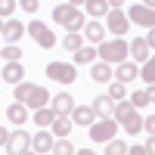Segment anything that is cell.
I'll list each match as a JSON object with an SVG mask.
<instances>
[{
  "mask_svg": "<svg viewBox=\"0 0 155 155\" xmlns=\"http://www.w3.org/2000/svg\"><path fill=\"white\" fill-rule=\"evenodd\" d=\"M47 78L50 81H59V84H74L78 71H74L71 62H50L47 65Z\"/></svg>",
  "mask_w": 155,
  "mask_h": 155,
  "instance_id": "cell-7",
  "label": "cell"
},
{
  "mask_svg": "<svg viewBox=\"0 0 155 155\" xmlns=\"http://www.w3.org/2000/svg\"><path fill=\"white\" fill-rule=\"evenodd\" d=\"M146 44H149V50H155V25L149 28V37H146Z\"/></svg>",
  "mask_w": 155,
  "mask_h": 155,
  "instance_id": "cell-37",
  "label": "cell"
},
{
  "mask_svg": "<svg viewBox=\"0 0 155 155\" xmlns=\"http://www.w3.org/2000/svg\"><path fill=\"white\" fill-rule=\"evenodd\" d=\"M16 6H19V0H0V19H9L16 12Z\"/></svg>",
  "mask_w": 155,
  "mask_h": 155,
  "instance_id": "cell-30",
  "label": "cell"
},
{
  "mask_svg": "<svg viewBox=\"0 0 155 155\" xmlns=\"http://www.w3.org/2000/svg\"><path fill=\"white\" fill-rule=\"evenodd\" d=\"M28 34L37 41V47H44V50H53L56 47V34L50 31L44 22H28Z\"/></svg>",
  "mask_w": 155,
  "mask_h": 155,
  "instance_id": "cell-8",
  "label": "cell"
},
{
  "mask_svg": "<svg viewBox=\"0 0 155 155\" xmlns=\"http://www.w3.org/2000/svg\"><path fill=\"white\" fill-rule=\"evenodd\" d=\"M96 56H99L102 62H121V59L127 56V47H124L121 37H115V41L99 44V47H96Z\"/></svg>",
  "mask_w": 155,
  "mask_h": 155,
  "instance_id": "cell-6",
  "label": "cell"
},
{
  "mask_svg": "<svg viewBox=\"0 0 155 155\" xmlns=\"http://www.w3.org/2000/svg\"><path fill=\"white\" fill-rule=\"evenodd\" d=\"M127 19L137 22V25H143V28H152V25H155V9L146 6V3H137V6L127 9Z\"/></svg>",
  "mask_w": 155,
  "mask_h": 155,
  "instance_id": "cell-9",
  "label": "cell"
},
{
  "mask_svg": "<svg viewBox=\"0 0 155 155\" xmlns=\"http://www.w3.org/2000/svg\"><path fill=\"white\" fill-rule=\"evenodd\" d=\"M109 6H124V0H109Z\"/></svg>",
  "mask_w": 155,
  "mask_h": 155,
  "instance_id": "cell-41",
  "label": "cell"
},
{
  "mask_svg": "<svg viewBox=\"0 0 155 155\" xmlns=\"http://www.w3.org/2000/svg\"><path fill=\"white\" fill-rule=\"evenodd\" d=\"M115 134H118V121H115V118L96 115V121L90 124V140H93V143H109Z\"/></svg>",
  "mask_w": 155,
  "mask_h": 155,
  "instance_id": "cell-4",
  "label": "cell"
},
{
  "mask_svg": "<svg viewBox=\"0 0 155 155\" xmlns=\"http://www.w3.org/2000/svg\"><path fill=\"white\" fill-rule=\"evenodd\" d=\"M53 152H56V155H71V152H74V146L68 143L65 137H59V143H53Z\"/></svg>",
  "mask_w": 155,
  "mask_h": 155,
  "instance_id": "cell-31",
  "label": "cell"
},
{
  "mask_svg": "<svg viewBox=\"0 0 155 155\" xmlns=\"http://www.w3.org/2000/svg\"><path fill=\"white\" fill-rule=\"evenodd\" d=\"M146 93H149V102H155V84H149V87H146Z\"/></svg>",
  "mask_w": 155,
  "mask_h": 155,
  "instance_id": "cell-39",
  "label": "cell"
},
{
  "mask_svg": "<svg viewBox=\"0 0 155 155\" xmlns=\"http://www.w3.org/2000/svg\"><path fill=\"white\" fill-rule=\"evenodd\" d=\"M6 149L12 155H22V152H28L31 149V134H25V130H16V134H9V143Z\"/></svg>",
  "mask_w": 155,
  "mask_h": 155,
  "instance_id": "cell-10",
  "label": "cell"
},
{
  "mask_svg": "<svg viewBox=\"0 0 155 155\" xmlns=\"http://www.w3.org/2000/svg\"><path fill=\"white\" fill-rule=\"evenodd\" d=\"M96 59V47H78L74 50V65H87Z\"/></svg>",
  "mask_w": 155,
  "mask_h": 155,
  "instance_id": "cell-24",
  "label": "cell"
},
{
  "mask_svg": "<svg viewBox=\"0 0 155 155\" xmlns=\"http://www.w3.org/2000/svg\"><path fill=\"white\" fill-rule=\"evenodd\" d=\"M127 53H130L137 62H146V59H149V44H146V37H137V41H130Z\"/></svg>",
  "mask_w": 155,
  "mask_h": 155,
  "instance_id": "cell-16",
  "label": "cell"
},
{
  "mask_svg": "<svg viewBox=\"0 0 155 155\" xmlns=\"http://www.w3.org/2000/svg\"><path fill=\"white\" fill-rule=\"evenodd\" d=\"M109 96L112 99H124V81H109Z\"/></svg>",
  "mask_w": 155,
  "mask_h": 155,
  "instance_id": "cell-29",
  "label": "cell"
},
{
  "mask_svg": "<svg viewBox=\"0 0 155 155\" xmlns=\"http://www.w3.org/2000/svg\"><path fill=\"white\" fill-rule=\"evenodd\" d=\"M31 149L34 152H53V137H50L47 130H41L37 137H31Z\"/></svg>",
  "mask_w": 155,
  "mask_h": 155,
  "instance_id": "cell-22",
  "label": "cell"
},
{
  "mask_svg": "<svg viewBox=\"0 0 155 155\" xmlns=\"http://www.w3.org/2000/svg\"><path fill=\"white\" fill-rule=\"evenodd\" d=\"M127 152H130V155H149L146 146H127Z\"/></svg>",
  "mask_w": 155,
  "mask_h": 155,
  "instance_id": "cell-36",
  "label": "cell"
},
{
  "mask_svg": "<svg viewBox=\"0 0 155 155\" xmlns=\"http://www.w3.org/2000/svg\"><path fill=\"white\" fill-rule=\"evenodd\" d=\"M50 130H53L56 137H68V130H71V115H56L53 124H50Z\"/></svg>",
  "mask_w": 155,
  "mask_h": 155,
  "instance_id": "cell-21",
  "label": "cell"
},
{
  "mask_svg": "<svg viewBox=\"0 0 155 155\" xmlns=\"http://www.w3.org/2000/svg\"><path fill=\"white\" fill-rule=\"evenodd\" d=\"M93 121H96V112H93V106H74V109H71V124L90 127Z\"/></svg>",
  "mask_w": 155,
  "mask_h": 155,
  "instance_id": "cell-11",
  "label": "cell"
},
{
  "mask_svg": "<svg viewBox=\"0 0 155 155\" xmlns=\"http://www.w3.org/2000/svg\"><path fill=\"white\" fill-rule=\"evenodd\" d=\"M19 6H22L25 12H28V16H34V12L41 9V0H19Z\"/></svg>",
  "mask_w": 155,
  "mask_h": 155,
  "instance_id": "cell-34",
  "label": "cell"
},
{
  "mask_svg": "<svg viewBox=\"0 0 155 155\" xmlns=\"http://www.w3.org/2000/svg\"><path fill=\"white\" fill-rule=\"evenodd\" d=\"M50 109H53L56 115H71V109H74L71 93H56V96H50Z\"/></svg>",
  "mask_w": 155,
  "mask_h": 155,
  "instance_id": "cell-12",
  "label": "cell"
},
{
  "mask_svg": "<svg viewBox=\"0 0 155 155\" xmlns=\"http://www.w3.org/2000/svg\"><path fill=\"white\" fill-rule=\"evenodd\" d=\"M0 56H3V62H16V59H22V47H16V44L0 47Z\"/></svg>",
  "mask_w": 155,
  "mask_h": 155,
  "instance_id": "cell-28",
  "label": "cell"
},
{
  "mask_svg": "<svg viewBox=\"0 0 155 155\" xmlns=\"http://www.w3.org/2000/svg\"><path fill=\"white\" fill-rule=\"evenodd\" d=\"M9 143V130H3V127H0V146H6Z\"/></svg>",
  "mask_w": 155,
  "mask_h": 155,
  "instance_id": "cell-38",
  "label": "cell"
},
{
  "mask_svg": "<svg viewBox=\"0 0 155 155\" xmlns=\"http://www.w3.org/2000/svg\"><path fill=\"white\" fill-rule=\"evenodd\" d=\"M106 152H109V155H124L127 146L121 143V140H115V137H112V140H109V146H106Z\"/></svg>",
  "mask_w": 155,
  "mask_h": 155,
  "instance_id": "cell-32",
  "label": "cell"
},
{
  "mask_svg": "<svg viewBox=\"0 0 155 155\" xmlns=\"http://www.w3.org/2000/svg\"><path fill=\"white\" fill-rule=\"evenodd\" d=\"M127 28H130V19H127V12H124L121 6H112V9L106 12V31H112L115 37H124Z\"/></svg>",
  "mask_w": 155,
  "mask_h": 155,
  "instance_id": "cell-5",
  "label": "cell"
},
{
  "mask_svg": "<svg viewBox=\"0 0 155 155\" xmlns=\"http://www.w3.org/2000/svg\"><path fill=\"white\" fill-rule=\"evenodd\" d=\"M90 78H93L96 84H109V81H112V62H102V59H99V65H93Z\"/></svg>",
  "mask_w": 155,
  "mask_h": 155,
  "instance_id": "cell-19",
  "label": "cell"
},
{
  "mask_svg": "<svg viewBox=\"0 0 155 155\" xmlns=\"http://www.w3.org/2000/svg\"><path fill=\"white\" fill-rule=\"evenodd\" d=\"M53 118H56V112L50 109V106H41V109H34V115H31V121H34L37 127H50V124H53Z\"/></svg>",
  "mask_w": 155,
  "mask_h": 155,
  "instance_id": "cell-20",
  "label": "cell"
},
{
  "mask_svg": "<svg viewBox=\"0 0 155 155\" xmlns=\"http://www.w3.org/2000/svg\"><path fill=\"white\" fill-rule=\"evenodd\" d=\"M140 78H143L146 84H155V53H152V56L146 59V65L140 68Z\"/></svg>",
  "mask_w": 155,
  "mask_h": 155,
  "instance_id": "cell-26",
  "label": "cell"
},
{
  "mask_svg": "<svg viewBox=\"0 0 155 155\" xmlns=\"http://www.w3.org/2000/svg\"><path fill=\"white\" fill-rule=\"evenodd\" d=\"M12 96H16L19 102H25L31 112H34V109H41V106H50V90L41 87V84H31V81H19Z\"/></svg>",
  "mask_w": 155,
  "mask_h": 155,
  "instance_id": "cell-2",
  "label": "cell"
},
{
  "mask_svg": "<svg viewBox=\"0 0 155 155\" xmlns=\"http://www.w3.org/2000/svg\"><path fill=\"white\" fill-rule=\"evenodd\" d=\"M22 34H25V25H22V22H12V19L3 22V37H6V44H16Z\"/></svg>",
  "mask_w": 155,
  "mask_h": 155,
  "instance_id": "cell-17",
  "label": "cell"
},
{
  "mask_svg": "<svg viewBox=\"0 0 155 155\" xmlns=\"http://www.w3.org/2000/svg\"><path fill=\"white\" fill-rule=\"evenodd\" d=\"M143 3H146V6H152V9H155V0H143Z\"/></svg>",
  "mask_w": 155,
  "mask_h": 155,
  "instance_id": "cell-43",
  "label": "cell"
},
{
  "mask_svg": "<svg viewBox=\"0 0 155 155\" xmlns=\"http://www.w3.org/2000/svg\"><path fill=\"white\" fill-rule=\"evenodd\" d=\"M112 118L118 121V127H124V134L137 137L140 130H143V118L137 115V106L130 99H118V106L112 109Z\"/></svg>",
  "mask_w": 155,
  "mask_h": 155,
  "instance_id": "cell-1",
  "label": "cell"
},
{
  "mask_svg": "<svg viewBox=\"0 0 155 155\" xmlns=\"http://www.w3.org/2000/svg\"><path fill=\"white\" fill-rule=\"evenodd\" d=\"M112 74H115V81H124V84H130L134 78L140 74V68L134 65V62H124V59H121V62H118V68H115Z\"/></svg>",
  "mask_w": 155,
  "mask_h": 155,
  "instance_id": "cell-14",
  "label": "cell"
},
{
  "mask_svg": "<svg viewBox=\"0 0 155 155\" xmlns=\"http://www.w3.org/2000/svg\"><path fill=\"white\" fill-rule=\"evenodd\" d=\"M84 6H87V12H90L93 19H102V16L112 9V6H109V0H87Z\"/></svg>",
  "mask_w": 155,
  "mask_h": 155,
  "instance_id": "cell-23",
  "label": "cell"
},
{
  "mask_svg": "<svg viewBox=\"0 0 155 155\" xmlns=\"http://www.w3.org/2000/svg\"><path fill=\"white\" fill-rule=\"evenodd\" d=\"M84 37L93 41V44H102V37H106V25H102V22H87L84 25Z\"/></svg>",
  "mask_w": 155,
  "mask_h": 155,
  "instance_id": "cell-18",
  "label": "cell"
},
{
  "mask_svg": "<svg viewBox=\"0 0 155 155\" xmlns=\"http://www.w3.org/2000/svg\"><path fill=\"white\" fill-rule=\"evenodd\" d=\"M0 59H3V56H0Z\"/></svg>",
  "mask_w": 155,
  "mask_h": 155,
  "instance_id": "cell-46",
  "label": "cell"
},
{
  "mask_svg": "<svg viewBox=\"0 0 155 155\" xmlns=\"http://www.w3.org/2000/svg\"><path fill=\"white\" fill-rule=\"evenodd\" d=\"M62 47H65V50H71V53H74L78 47H84V37L78 34V31H68L65 37H62Z\"/></svg>",
  "mask_w": 155,
  "mask_h": 155,
  "instance_id": "cell-27",
  "label": "cell"
},
{
  "mask_svg": "<svg viewBox=\"0 0 155 155\" xmlns=\"http://www.w3.org/2000/svg\"><path fill=\"white\" fill-rule=\"evenodd\" d=\"M68 3H71V6H81V3H87V0H68Z\"/></svg>",
  "mask_w": 155,
  "mask_h": 155,
  "instance_id": "cell-42",
  "label": "cell"
},
{
  "mask_svg": "<svg viewBox=\"0 0 155 155\" xmlns=\"http://www.w3.org/2000/svg\"><path fill=\"white\" fill-rule=\"evenodd\" d=\"M0 81H3V78H0Z\"/></svg>",
  "mask_w": 155,
  "mask_h": 155,
  "instance_id": "cell-45",
  "label": "cell"
},
{
  "mask_svg": "<svg viewBox=\"0 0 155 155\" xmlns=\"http://www.w3.org/2000/svg\"><path fill=\"white\" fill-rule=\"evenodd\" d=\"M0 34H3V22H0Z\"/></svg>",
  "mask_w": 155,
  "mask_h": 155,
  "instance_id": "cell-44",
  "label": "cell"
},
{
  "mask_svg": "<svg viewBox=\"0 0 155 155\" xmlns=\"http://www.w3.org/2000/svg\"><path fill=\"white\" fill-rule=\"evenodd\" d=\"M130 102H134L137 109H143L146 102H149V93H146V90H137V93H130Z\"/></svg>",
  "mask_w": 155,
  "mask_h": 155,
  "instance_id": "cell-33",
  "label": "cell"
},
{
  "mask_svg": "<svg viewBox=\"0 0 155 155\" xmlns=\"http://www.w3.org/2000/svg\"><path fill=\"white\" fill-rule=\"evenodd\" d=\"M6 118L12 121V124H25V121H28V106H25V102H12V106L6 109Z\"/></svg>",
  "mask_w": 155,
  "mask_h": 155,
  "instance_id": "cell-15",
  "label": "cell"
},
{
  "mask_svg": "<svg viewBox=\"0 0 155 155\" xmlns=\"http://www.w3.org/2000/svg\"><path fill=\"white\" fill-rule=\"evenodd\" d=\"M143 127L149 130V137H155V115H152V118H143Z\"/></svg>",
  "mask_w": 155,
  "mask_h": 155,
  "instance_id": "cell-35",
  "label": "cell"
},
{
  "mask_svg": "<svg viewBox=\"0 0 155 155\" xmlns=\"http://www.w3.org/2000/svg\"><path fill=\"white\" fill-rule=\"evenodd\" d=\"M53 22L65 25L68 31H78V28L84 25V12L78 9V6H71V3H62V6H56V9H53Z\"/></svg>",
  "mask_w": 155,
  "mask_h": 155,
  "instance_id": "cell-3",
  "label": "cell"
},
{
  "mask_svg": "<svg viewBox=\"0 0 155 155\" xmlns=\"http://www.w3.org/2000/svg\"><path fill=\"white\" fill-rule=\"evenodd\" d=\"M0 78H3L6 84H19V81H25V68H22V62H19V59H16V62H6L3 71H0Z\"/></svg>",
  "mask_w": 155,
  "mask_h": 155,
  "instance_id": "cell-13",
  "label": "cell"
},
{
  "mask_svg": "<svg viewBox=\"0 0 155 155\" xmlns=\"http://www.w3.org/2000/svg\"><path fill=\"white\" fill-rule=\"evenodd\" d=\"M146 152H152V155H155V137H149V146H146Z\"/></svg>",
  "mask_w": 155,
  "mask_h": 155,
  "instance_id": "cell-40",
  "label": "cell"
},
{
  "mask_svg": "<svg viewBox=\"0 0 155 155\" xmlns=\"http://www.w3.org/2000/svg\"><path fill=\"white\" fill-rule=\"evenodd\" d=\"M112 109H115V99H112L109 93H106V96H96V99H93V112H96V115H109Z\"/></svg>",
  "mask_w": 155,
  "mask_h": 155,
  "instance_id": "cell-25",
  "label": "cell"
}]
</instances>
